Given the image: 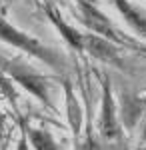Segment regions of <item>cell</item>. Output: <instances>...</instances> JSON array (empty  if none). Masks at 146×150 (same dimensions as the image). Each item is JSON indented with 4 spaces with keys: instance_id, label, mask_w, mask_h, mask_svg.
Wrapping results in <instances>:
<instances>
[{
    "instance_id": "cell-12",
    "label": "cell",
    "mask_w": 146,
    "mask_h": 150,
    "mask_svg": "<svg viewBox=\"0 0 146 150\" xmlns=\"http://www.w3.org/2000/svg\"><path fill=\"white\" fill-rule=\"evenodd\" d=\"M82 150H94V148H92V144H84V146H82Z\"/></svg>"
},
{
    "instance_id": "cell-4",
    "label": "cell",
    "mask_w": 146,
    "mask_h": 150,
    "mask_svg": "<svg viewBox=\"0 0 146 150\" xmlns=\"http://www.w3.org/2000/svg\"><path fill=\"white\" fill-rule=\"evenodd\" d=\"M100 134L106 142H116L120 138V122H118V110L114 106V98L110 92L108 82L102 86V108H100Z\"/></svg>"
},
{
    "instance_id": "cell-6",
    "label": "cell",
    "mask_w": 146,
    "mask_h": 150,
    "mask_svg": "<svg viewBox=\"0 0 146 150\" xmlns=\"http://www.w3.org/2000/svg\"><path fill=\"white\" fill-rule=\"evenodd\" d=\"M112 4L116 6V10L120 12L124 22L128 24L140 38L146 40V10H142L140 6H136L130 0H112Z\"/></svg>"
},
{
    "instance_id": "cell-1",
    "label": "cell",
    "mask_w": 146,
    "mask_h": 150,
    "mask_svg": "<svg viewBox=\"0 0 146 150\" xmlns=\"http://www.w3.org/2000/svg\"><path fill=\"white\" fill-rule=\"evenodd\" d=\"M0 40L6 42V44H10V46H14V48H18V50H24L26 54L38 58L40 62H44V64L52 66V68H62V66L66 64L64 58H62V54H58L56 50L40 44L36 38L28 36L26 32H22L20 28L12 26V24L8 22L6 18H2V16H0Z\"/></svg>"
},
{
    "instance_id": "cell-8",
    "label": "cell",
    "mask_w": 146,
    "mask_h": 150,
    "mask_svg": "<svg viewBox=\"0 0 146 150\" xmlns=\"http://www.w3.org/2000/svg\"><path fill=\"white\" fill-rule=\"evenodd\" d=\"M26 138L32 144L34 150H58L56 140L52 138V134L48 130H42V128H26Z\"/></svg>"
},
{
    "instance_id": "cell-9",
    "label": "cell",
    "mask_w": 146,
    "mask_h": 150,
    "mask_svg": "<svg viewBox=\"0 0 146 150\" xmlns=\"http://www.w3.org/2000/svg\"><path fill=\"white\" fill-rule=\"evenodd\" d=\"M124 114V120H126V124L128 126H134L136 124V120L140 118V114L144 112V102L142 100H138V98H128V102L124 104V108L120 110Z\"/></svg>"
},
{
    "instance_id": "cell-7",
    "label": "cell",
    "mask_w": 146,
    "mask_h": 150,
    "mask_svg": "<svg viewBox=\"0 0 146 150\" xmlns=\"http://www.w3.org/2000/svg\"><path fill=\"white\" fill-rule=\"evenodd\" d=\"M48 16H50V20L54 22V26H56L58 30L62 32V36L68 40V44H70L72 48H76V50H82V44H84V34L76 32V30H74V28H70L66 22H62V18H60L58 10H54V8H48Z\"/></svg>"
},
{
    "instance_id": "cell-2",
    "label": "cell",
    "mask_w": 146,
    "mask_h": 150,
    "mask_svg": "<svg viewBox=\"0 0 146 150\" xmlns=\"http://www.w3.org/2000/svg\"><path fill=\"white\" fill-rule=\"evenodd\" d=\"M0 66L4 72L10 76L12 80H16L20 86H24L30 94H34L40 102L52 106V96H50V84L40 72L30 68L28 64H24L20 60H2Z\"/></svg>"
},
{
    "instance_id": "cell-11",
    "label": "cell",
    "mask_w": 146,
    "mask_h": 150,
    "mask_svg": "<svg viewBox=\"0 0 146 150\" xmlns=\"http://www.w3.org/2000/svg\"><path fill=\"white\" fill-rule=\"evenodd\" d=\"M140 142H142V144L146 142V116H144V120H142V132H140Z\"/></svg>"
},
{
    "instance_id": "cell-3",
    "label": "cell",
    "mask_w": 146,
    "mask_h": 150,
    "mask_svg": "<svg viewBox=\"0 0 146 150\" xmlns=\"http://www.w3.org/2000/svg\"><path fill=\"white\" fill-rule=\"evenodd\" d=\"M74 2H76V8H78L82 24L88 28L92 34L102 36V38L110 40L114 44L122 42V36L118 34V30L114 28L110 18L98 8V4H96L98 0H74Z\"/></svg>"
},
{
    "instance_id": "cell-10",
    "label": "cell",
    "mask_w": 146,
    "mask_h": 150,
    "mask_svg": "<svg viewBox=\"0 0 146 150\" xmlns=\"http://www.w3.org/2000/svg\"><path fill=\"white\" fill-rule=\"evenodd\" d=\"M16 150H30V148H28V138H26V132H24L22 136H20V140H18V146H16Z\"/></svg>"
},
{
    "instance_id": "cell-5",
    "label": "cell",
    "mask_w": 146,
    "mask_h": 150,
    "mask_svg": "<svg viewBox=\"0 0 146 150\" xmlns=\"http://www.w3.org/2000/svg\"><path fill=\"white\" fill-rule=\"evenodd\" d=\"M82 50H86L88 54H92L98 60H104L108 64H114V66H122V56H120V48L116 46L114 42L102 38V36L96 34H84V44H82Z\"/></svg>"
}]
</instances>
